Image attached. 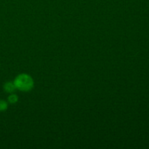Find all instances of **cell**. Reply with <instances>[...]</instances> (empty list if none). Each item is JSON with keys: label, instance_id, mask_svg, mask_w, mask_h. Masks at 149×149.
Segmentation results:
<instances>
[{"label": "cell", "instance_id": "obj_1", "mask_svg": "<svg viewBox=\"0 0 149 149\" xmlns=\"http://www.w3.org/2000/svg\"><path fill=\"white\" fill-rule=\"evenodd\" d=\"M14 84L17 90L23 92H29L33 89L34 82L31 76L26 74H19L14 80Z\"/></svg>", "mask_w": 149, "mask_h": 149}, {"label": "cell", "instance_id": "obj_2", "mask_svg": "<svg viewBox=\"0 0 149 149\" xmlns=\"http://www.w3.org/2000/svg\"><path fill=\"white\" fill-rule=\"evenodd\" d=\"M17 90L15 85L14 82H12V81H7L5 84H4V90L7 93H13L15 92V90Z\"/></svg>", "mask_w": 149, "mask_h": 149}, {"label": "cell", "instance_id": "obj_3", "mask_svg": "<svg viewBox=\"0 0 149 149\" xmlns=\"http://www.w3.org/2000/svg\"><path fill=\"white\" fill-rule=\"evenodd\" d=\"M7 100H8V103H10V104H15V103L18 101V96L17 95L11 93V95H10V96L8 97Z\"/></svg>", "mask_w": 149, "mask_h": 149}, {"label": "cell", "instance_id": "obj_4", "mask_svg": "<svg viewBox=\"0 0 149 149\" xmlns=\"http://www.w3.org/2000/svg\"><path fill=\"white\" fill-rule=\"evenodd\" d=\"M8 108V103L4 100H0V112L6 111Z\"/></svg>", "mask_w": 149, "mask_h": 149}]
</instances>
